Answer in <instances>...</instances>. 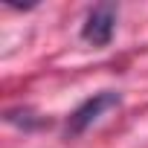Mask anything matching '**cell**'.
Returning <instances> with one entry per match:
<instances>
[{"label":"cell","mask_w":148,"mask_h":148,"mask_svg":"<svg viewBox=\"0 0 148 148\" xmlns=\"http://www.w3.org/2000/svg\"><path fill=\"white\" fill-rule=\"evenodd\" d=\"M119 93H113V90H105V93H96V96H90L87 102H82L76 110L70 113V119H67V134H84L93 122H99V116L105 113V110H110V108H119Z\"/></svg>","instance_id":"6da1fadb"},{"label":"cell","mask_w":148,"mask_h":148,"mask_svg":"<svg viewBox=\"0 0 148 148\" xmlns=\"http://www.w3.org/2000/svg\"><path fill=\"white\" fill-rule=\"evenodd\" d=\"M113 23H116V9L110 3H102V6H96L87 15L82 38L87 44H93V47H108L110 38H113Z\"/></svg>","instance_id":"7a4b0ae2"}]
</instances>
